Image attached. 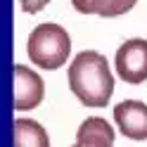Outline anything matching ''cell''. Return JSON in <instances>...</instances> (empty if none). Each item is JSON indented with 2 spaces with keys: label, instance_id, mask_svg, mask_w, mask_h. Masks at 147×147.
Segmentation results:
<instances>
[{
  "label": "cell",
  "instance_id": "cell-8",
  "mask_svg": "<svg viewBox=\"0 0 147 147\" xmlns=\"http://www.w3.org/2000/svg\"><path fill=\"white\" fill-rule=\"evenodd\" d=\"M135 5H138V0H95V14L109 19V17L131 12Z\"/></svg>",
  "mask_w": 147,
  "mask_h": 147
},
{
  "label": "cell",
  "instance_id": "cell-9",
  "mask_svg": "<svg viewBox=\"0 0 147 147\" xmlns=\"http://www.w3.org/2000/svg\"><path fill=\"white\" fill-rule=\"evenodd\" d=\"M50 0H19V5H22V10L26 14H38L40 10H45L48 7Z\"/></svg>",
  "mask_w": 147,
  "mask_h": 147
},
{
  "label": "cell",
  "instance_id": "cell-7",
  "mask_svg": "<svg viewBox=\"0 0 147 147\" xmlns=\"http://www.w3.org/2000/svg\"><path fill=\"white\" fill-rule=\"evenodd\" d=\"M14 147H50L48 131L33 119L14 121Z\"/></svg>",
  "mask_w": 147,
  "mask_h": 147
},
{
  "label": "cell",
  "instance_id": "cell-6",
  "mask_svg": "<svg viewBox=\"0 0 147 147\" xmlns=\"http://www.w3.org/2000/svg\"><path fill=\"white\" fill-rule=\"evenodd\" d=\"M74 147H114V128L100 116H88L76 131Z\"/></svg>",
  "mask_w": 147,
  "mask_h": 147
},
{
  "label": "cell",
  "instance_id": "cell-3",
  "mask_svg": "<svg viewBox=\"0 0 147 147\" xmlns=\"http://www.w3.org/2000/svg\"><path fill=\"white\" fill-rule=\"evenodd\" d=\"M114 67L119 78L131 86H140L147 81V40L131 38L119 45L114 55Z\"/></svg>",
  "mask_w": 147,
  "mask_h": 147
},
{
  "label": "cell",
  "instance_id": "cell-1",
  "mask_svg": "<svg viewBox=\"0 0 147 147\" xmlns=\"http://www.w3.org/2000/svg\"><path fill=\"white\" fill-rule=\"evenodd\" d=\"M69 88L86 107H107L114 93V78L105 55L95 50L78 52L69 64Z\"/></svg>",
  "mask_w": 147,
  "mask_h": 147
},
{
  "label": "cell",
  "instance_id": "cell-4",
  "mask_svg": "<svg viewBox=\"0 0 147 147\" xmlns=\"http://www.w3.org/2000/svg\"><path fill=\"white\" fill-rule=\"evenodd\" d=\"M43 95H45L43 78L24 64H14V109L17 112L36 109L40 105Z\"/></svg>",
  "mask_w": 147,
  "mask_h": 147
},
{
  "label": "cell",
  "instance_id": "cell-10",
  "mask_svg": "<svg viewBox=\"0 0 147 147\" xmlns=\"http://www.w3.org/2000/svg\"><path fill=\"white\" fill-rule=\"evenodd\" d=\"M71 5L81 14H95V0H71Z\"/></svg>",
  "mask_w": 147,
  "mask_h": 147
},
{
  "label": "cell",
  "instance_id": "cell-2",
  "mask_svg": "<svg viewBox=\"0 0 147 147\" xmlns=\"http://www.w3.org/2000/svg\"><path fill=\"white\" fill-rule=\"evenodd\" d=\"M69 52H71V38L67 29H62L59 24H52V22L38 24L29 33L26 55L36 67L55 71L69 59Z\"/></svg>",
  "mask_w": 147,
  "mask_h": 147
},
{
  "label": "cell",
  "instance_id": "cell-5",
  "mask_svg": "<svg viewBox=\"0 0 147 147\" xmlns=\"http://www.w3.org/2000/svg\"><path fill=\"white\" fill-rule=\"evenodd\" d=\"M119 133L131 140H147V105L140 100H123L114 107Z\"/></svg>",
  "mask_w": 147,
  "mask_h": 147
}]
</instances>
